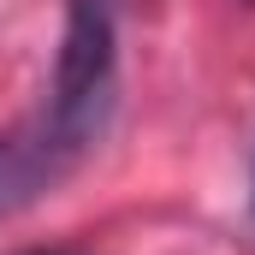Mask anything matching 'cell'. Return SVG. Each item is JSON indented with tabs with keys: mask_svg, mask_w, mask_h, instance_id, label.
Instances as JSON below:
<instances>
[{
	"mask_svg": "<svg viewBox=\"0 0 255 255\" xmlns=\"http://www.w3.org/2000/svg\"><path fill=\"white\" fill-rule=\"evenodd\" d=\"M107 101H113V18H107V0H71L48 119H60L65 130H83L95 142V130L107 119Z\"/></svg>",
	"mask_w": 255,
	"mask_h": 255,
	"instance_id": "obj_1",
	"label": "cell"
},
{
	"mask_svg": "<svg viewBox=\"0 0 255 255\" xmlns=\"http://www.w3.org/2000/svg\"><path fill=\"white\" fill-rule=\"evenodd\" d=\"M83 148H89V136H83V130H65L60 119H48V113L30 130L0 136V220L18 214V208H30L42 190H54Z\"/></svg>",
	"mask_w": 255,
	"mask_h": 255,
	"instance_id": "obj_2",
	"label": "cell"
},
{
	"mask_svg": "<svg viewBox=\"0 0 255 255\" xmlns=\"http://www.w3.org/2000/svg\"><path fill=\"white\" fill-rule=\"evenodd\" d=\"M36 255H77V250H36Z\"/></svg>",
	"mask_w": 255,
	"mask_h": 255,
	"instance_id": "obj_3",
	"label": "cell"
}]
</instances>
